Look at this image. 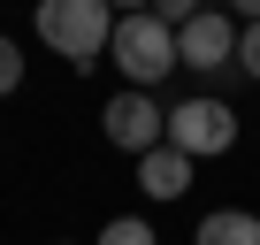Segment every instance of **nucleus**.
Masks as SVG:
<instances>
[{"label": "nucleus", "instance_id": "obj_6", "mask_svg": "<svg viewBox=\"0 0 260 245\" xmlns=\"http://www.w3.org/2000/svg\"><path fill=\"white\" fill-rule=\"evenodd\" d=\"M191 169H199V161L161 138L153 154H138V192H146V199H184V192H191Z\"/></svg>", "mask_w": 260, "mask_h": 245}, {"label": "nucleus", "instance_id": "obj_1", "mask_svg": "<svg viewBox=\"0 0 260 245\" xmlns=\"http://www.w3.org/2000/svg\"><path fill=\"white\" fill-rule=\"evenodd\" d=\"M107 31H115L107 0H39V46H54L69 69L107 62Z\"/></svg>", "mask_w": 260, "mask_h": 245}, {"label": "nucleus", "instance_id": "obj_12", "mask_svg": "<svg viewBox=\"0 0 260 245\" xmlns=\"http://www.w3.org/2000/svg\"><path fill=\"white\" fill-rule=\"evenodd\" d=\"M222 8H230L237 23H260V0H222Z\"/></svg>", "mask_w": 260, "mask_h": 245}, {"label": "nucleus", "instance_id": "obj_2", "mask_svg": "<svg viewBox=\"0 0 260 245\" xmlns=\"http://www.w3.org/2000/svg\"><path fill=\"white\" fill-rule=\"evenodd\" d=\"M107 62L122 69V84L130 92H153L169 69H176V31L146 8V16H115V31H107Z\"/></svg>", "mask_w": 260, "mask_h": 245}, {"label": "nucleus", "instance_id": "obj_3", "mask_svg": "<svg viewBox=\"0 0 260 245\" xmlns=\"http://www.w3.org/2000/svg\"><path fill=\"white\" fill-rule=\"evenodd\" d=\"M169 146H176V154H191V161L230 154V146H237V107H230V100H214V92L176 100V107H169Z\"/></svg>", "mask_w": 260, "mask_h": 245}, {"label": "nucleus", "instance_id": "obj_7", "mask_svg": "<svg viewBox=\"0 0 260 245\" xmlns=\"http://www.w3.org/2000/svg\"><path fill=\"white\" fill-rule=\"evenodd\" d=\"M191 245H260V215L252 207H214V215H199Z\"/></svg>", "mask_w": 260, "mask_h": 245}, {"label": "nucleus", "instance_id": "obj_9", "mask_svg": "<svg viewBox=\"0 0 260 245\" xmlns=\"http://www.w3.org/2000/svg\"><path fill=\"white\" fill-rule=\"evenodd\" d=\"M230 69H245L252 84H260V23H237V62Z\"/></svg>", "mask_w": 260, "mask_h": 245}, {"label": "nucleus", "instance_id": "obj_4", "mask_svg": "<svg viewBox=\"0 0 260 245\" xmlns=\"http://www.w3.org/2000/svg\"><path fill=\"white\" fill-rule=\"evenodd\" d=\"M100 131H107V146H122V154H153L161 138H169V107L153 100V92H115L107 107H100Z\"/></svg>", "mask_w": 260, "mask_h": 245}, {"label": "nucleus", "instance_id": "obj_5", "mask_svg": "<svg viewBox=\"0 0 260 245\" xmlns=\"http://www.w3.org/2000/svg\"><path fill=\"white\" fill-rule=\"evenodd\" d=\"M230 62H237V16H230V8H199V16L176 31V69L214 77V69H230Z\"/></svg>", "mask_w": 260, "mask_h": 245}, {"label": "nucleus", "instance_id": "obj_8", "mask_svg": "<svg viewBox=\"0 0 260 245\" xmlns=\"http://www.w3.org/2000/svg\"><path fill=\"white\" fill-rule=\"evenodd\" d=\"M92 245H161V237H153V222H146V215H115V222H100V237H92Z\"/></svg>", "mask_w": 260, "mask_h": 245}, {"label": "nucleus", "instance_id": "obj_13", "mask_svg": "<svg viewBox=\"0 0 260 245\" xmlns=\"http://www.w3.org/2000/svg\"><path fill=\"white\" fill-rule=\"evenodd\" d=\"M107 8H115V16H146L153 0H107Z\"/></svg>", "mask_w": 260, "mask_h": 245}, {"label": "nucleus", "instance_id": "obj_11", "mask_svg": "<svg viewBox=\"0 0 260 245\" xmlns=\"http://www.w3.org/2000/svg\"><path fill=\"white\" fill-rule=\"evenodd\" d=\"M153 16H161V23H169V31H184V23H191V16H199V0H153Z\"/></svg>", "mask_w": 260, "mask_h": 245}, {"label": "nucleus", "instance_id": "obj_10", "mask_svg": "<svg viewBox=\"0 0 260 245\" xmlns=\"http://www.w3.org/2000/svg\"><path fill=\"white\" fill-rule=\"evenodd\" d=\"M16 84H23V46H16L8 31H0V100H8Z\"/></svg>", "mask_w": 260, "mask_h": 245}]
</instances>
